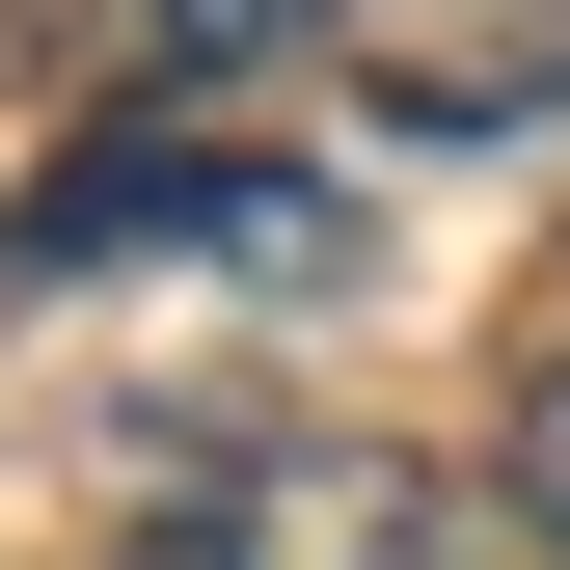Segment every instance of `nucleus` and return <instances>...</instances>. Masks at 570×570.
I'll return each instance as SVG.
<instances>
[{"label": "nucleus", "instance_id": "f257e3e1", "mask_svg": "<svg viewBox=\"0 0 570 570\" xmlns=\"http://www.w3.org/2000/svg\"><path fill=\"white\" fill-rule=\"evenodd\" d=\"M109 570H462V517H435V462H381V435H272V407H218V435L109 517Z\"/></svg>", "mask_w": 570, "mask_h": 570}, {"label": "nucleus", "instance_id": "20e7f679", "mask_svg": "<svg viewBox=\"0 0 570 570\" xmlns=\"http://www.w3.org/2000/svg\"><path fill=\"white\" fill-rule=\"evenodd\" d=\"M517 543H543V570H570V381H543V407H517Z\"/></svg>", "mask_w": 570, "mask_h": 570}, {"label": "nucleus", "instance_id": "f03ea898", "mask_svg": "<svg viewBox=\"0 0 570 570\" xmlns=\"http://www.w3.org/2000/svg\"><path fill=\"white\" fill-rule=\"evenodd\" d=\"M0 245L28 272H326V164H272V136H218V109H109Z\"/></svg>", "mask_w": 570, "mask_h": 570}, {"label": "nucleus", "instance_id": "7ed1b4c3", "mask_svg": "<svg viewBox=\"0 0 570 570\" xmlns=\"http://www.w3.org/2000/svg\"><path fill=\"white\" fill-rule=\"evenodd\" d=\"M326 82L381 136H543L570 109V0H326Z\"/></svg>", "mask_w": 570, "mask_h": 570}]
</instances>
